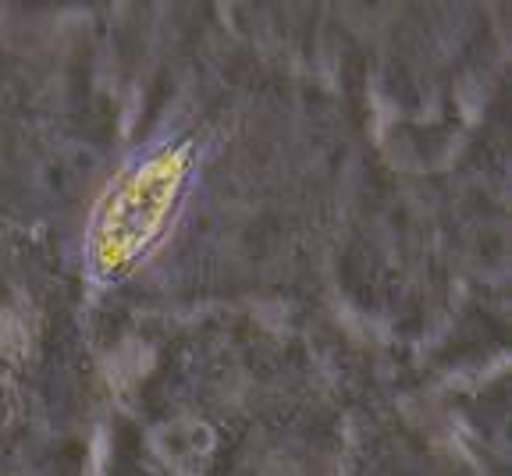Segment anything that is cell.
<instances>
[{"label": "cell", "instance_id": "obj_1", "mask_svg": "<svg viewBox=\"0 0 512 476\" xmlns=\"http://www.w3.org/2000/svg\"><path fill=\"white\" fill-rule=\"evenodd\" d=\"M207 448H210V434L200 423H175V427L164 430L160 452H164V459L175 469H189V466H200Z\"/></svg>", "mask_w": 512, "mask_h": 476}, {"label": "cell", "instance_id": "obj_2", "mask_svg": "<svg viewBox=\"0 0 512 476\" xmlns=\"http://www.w3.org/2000/svg\"><path fill=\"white\" fill-rule=\"evenodd\" d=\"M267 476H306V473H299V469H278V473H267Z\"/></svg>", "mask_w": 512, "mask_h": 476}]
</instances>
